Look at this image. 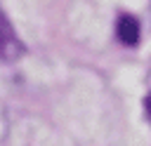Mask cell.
I'll use <instances>...</instances> for the list:
<instances>
[{"instance_id":"6da1fadb","label":"cell","mask_w":151,"mask_h":146,"mask_svg":"<svg viewBox=\"0 0 151 146\" xmlns=\"http://www.w3.org/2000/svg\"><path fill=\"white\" fill-rule=\"evenodd\" d=\"M116 33H118L120 42H125V45H134L137 38H139V24H137V19L123 14V16L118 19V31H116Z\"/></svg>"},{"instance_id":"7a4b0ae2","label":"cell","mask_w":151,"mask_h":146,"mask_svg":"<svg viewBox=\"0 0 151 146\" xmlns=\"http://www.w3.org/2000/svg\"><path fill=\"white\" fill-rule=\"evenodd\" d=\"M7 132H9V120H7V113H5V108L0 106V144L7 139Z\"/></svg>"},{"instance_id":"3957f363","label":"cell","mask_w":151,"mask_h":146,"mask_svg":"<svg viewBox=\"0 0 151 146\" xmlns=\"http://www.w3.org/2000/svg\"><path fill=\"white\" fill-rule=\"evenodd\" d=\"M144 111H146V118L151 120V92H149L146 99H144Z\"/></svg>"}]
</instances>
